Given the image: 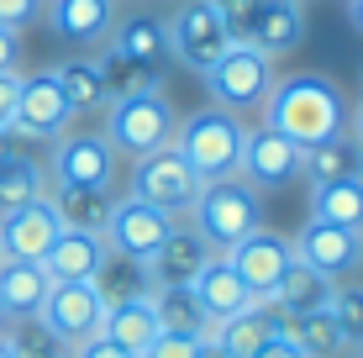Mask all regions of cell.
Returning <instances> with one entry per match:
<instances>
[{
  "mask_svg": "<svg viewBox=\"0 0 363 358\" xmlns=\"http://www.w3.org/2000/svg\"><path fill=\"white\" fill-rule=\"evenodd\" d=\"M247 358H306V353H300V348H295V342H290V337H284V332H274V337L264 342V348H253V353H247Z\"/></svg>",
  "mask_w": 363,
  "mask_h": 358,
  "instance_id": "40",
  "label": "cell"
},
{
  "mask_svg": "<svg viewBox=\"0 0 363 358\" xmlns=\"http://www.w3.org/2000/svg\"><path fill=\"white\" fill-rule=\"evenodd\" d=\"M6 158H16V132L0 127V164H6Z\"/></svg>",
  "mask_w": 363,
  "mask_h": 358,
  "instance_id": "42",
  "label": "cell"
},
{
  "mask_svg": "<svg viewBox=\"0 0 363 358\" xmlns=\"http://www.w3.org/2000/svg\"><path fill=\"white\" fill-rule=\"evenodd\" d=\"M16 95H21V74L0 69V127H11V116H16Z\"/></svg>",
  "mask_w": 363,
  "mask_h": 358,
  "instance_id": "38",
  "label": "cell"
},
{
  "mask_svg": "<svg viewBox=\"0 0 363 358\" xmlns=\"http://www.w3.org/2000/svg\"><path fill=\"white\" fill-rule=\"evenodd\" d=\"M300 174L311 179V190L316 184H332V179H347V174H363V147L347 142L342 132L316 147H300Z\"/></svg>",
  "mask_w": 363,
  "mask_h": 358,
  "instance_id": "26",
  "label": "cell"
},
{
  "mask_svg": "<svg viewBox=\"0 0 363 358\" xmlns=\"http://www.w3.org/2000/svg\"><path fill=\"white\" fill-rule=\"evenodd\" d=\"M74 121V106L64 101L53 74H32L21 79V95H16V116H11V132L16 138H32V142H53L64 138Z\"/></svg>",
  "mask_w": 363,
  "mask_h": 358,
  "instance_id": "11",
  "label": "cell"
},
{
  "mask_svg": "<svg viewBox=\"0 0 363 358\" xmlns=\"http://www.w3.org/2000/svg\"><path fill=\"white\" fill-rule=\"evenodd\" d=\"M200 184H206V179L184 164V153L174 142L132 164V195H137V201H147V206H158V211H169V216L190 211L195 195H200Z\"/></svg>",
  "mask_w": 363,
  "mask_h": 358,
  "instance_id": "6",
  "label": "cell"
},
{
  "mask_svg": "<svg viewBox=\"0 0 363 358\" xmlns=\"http://www.w3.org/2000/svg\"><path fill=\"white\" fill-rule=\"evenodd\" d=\"M206 90L216 95L221 111H264L269 90H274V58L258 53V47L247 43H232L227 53L216 58V64L206 69Z\"/></svg>",
  "mask_w": 363,
  "mask_h": 358,
  "instance_id": "5",
  "label": "cell"
},
{
  "mask_svg": "<svg viewBox=\"0 0 363 358\" xmlns=\"http://www.w3.org/2000/svg\"><path fill=\"white\" fill-rule=\"evenodd\" d=\"M274 332H284V322L274 316V306H269V301H253L247 311H237V316H227V322H216V332H211V348H221L227 358H247L253 348H264Z\"/></svg>",
  "mask_w": 363,
  "mask_h": 358,
  "instance_id": "23",
  "label": "cell"
},
{
  "mask_svg": "<svg viewBox=\"0 0 363 358\" xmlns=\"http://www.w3.org/2000/svg\"><path fill=\"white\" fill-rule=\"evenodd\" d=\"M64 232V221H58L53 201H32L21 206V211H6L0 216V253L6 258H21V264H43V253L53 248V237Z\"/></svg>",
  "mask_w": 363,
  "mask_h": 358,
  "instance_id": "15",
  "label": "cell"
},
{
  "mask_svg": "<svg viewBox=\"0 0 363 358\" xmlns=\"http://www.w3.org/2000/svg\"><path fill=\"white\" fill-rule=\"evenodd\" d=\"M169 227H174L169 211L137 201V195H121V201H111V216H106V227H100V237H106L111 258L147 264V258L158 253V242L169 237Z\"/></svg>",
  "mask_w": 363,
  "mask_h": 358,
  "instance_id": "7",
  "label": "cell"
},
{
  "mask_svg": "<svg viewBox=\"0 0 363 358\" xmlns=\"http://www.w3.org/2000/svg\"><path fill=\"white\" fill-rule=\"evenodd\" d=\"M100 79H106V95L121 101V95H164V69H143V64H127L121 53H100Z\"/></svg>",
  "mask_w": 363,
  "mask_h": 358,
  "instance_id": "32",
  "label": "cell"
},
{
  "mask_svg": "<svg viewBox=\"0 0 363 358\" xmlns=\"http://www.w3.org/2000/svg\"><path fill=\"white\" fill-rule=\"evenodd\" d=\"M347 111L332 79L321 74H295V79H274L269 101H264V127H274L279 138H290L295 147H316L342 132Z\"/></svg>",
  "mask_w": 363,
  "mask_h": 358,
  "instance_id": "1",
  "label": "cell"
},
{
  "mask_svg": "<svg viewBox=\"0 0 363 358\" xmlns=\"http://www.w3.org/2000/svg\"><path fill=\"white\" fill-rule=\"evenodd\" d=\"M353 142L363 147V101H358V111H353Z\"/></svg>",
  "mask_w": 363,
  "mask_h": 358,
  "instance_id": "44",
  "label": "cell"
},
{
  "mask_svg": "<svg viewBox=\"0 0 363 358\" xmlns=\"http://www.w3.org/2000/svg\"><path fill=\"white\" fill-rule=\"evenodd\" d=\"M332 285H337V279H327L321 269H311V264H300V258H295V264L279 274V285L269 290V306H274L279 322H295V316L327 306L332 301Z\"/></svg>",
  "mask_w": 363,
  "mask_h": 358,
  "instance_id": "21",
  "label": "cell"
},
{
  "mask_svg": "<svg viewBox=\"0 0 363 358\" xmlns=\"http://www.w3.org/2000/svg\"><path fill=\"white\" fill-rule=\"evenodd\" d=\"M311 221H332V227L363 232V174L316 184L311 190Z\"/></svg>",
  "mask_w": 363,
  "mask_h": 358,
  "instance_id": "25",
  "label": "cell"
},
{
  "mask_svg": "<svg viewBox=\"0 0 363 358\" xmlns=\"http://www.w3.org/2000/svg\"><path fill=\"white\" fill-rule=\"evenodd\" d=\"M0 264H6V253H0Z\"/></svg>",
  "mask_w": 363,
  "mask_h": 358,
  "instance_id": "49",
  "label": "cell"
},
{
  "mask_svg": "<svg viewBox=\"0 0 363 358\" xmlns=\"http://www.w3.org/2000/svg\"><path fill=\"white\" fill-rule=\"evenodd\" d=\"M6 327H11V311H6V301H0V337H6Z\"/></svg>",
  "mask_w": 363,
  "mask_h": 358,
  "instance_id": "45",
  "label": "cell"
},
{
  "mask_svg": "<svg viewBox=\"0 0 363 358\" xmlns=\"http://www.w3.org/2000/svg\"><path fill=\"white\" fill-rule=\"evenodd\" d=\"M211 342H200V337H179V332H158L153 342H147L137 358H206Z\"/></svg>",
  "mask_w": 363,
  "mask_h": 358,
  "instance_id": "36",
  "label": "cell"
},
{
  "mask_svg": "<svg viewBox=\"0 0 363 358\" xmlns=\"http://www.w3.org/2000/svg\"><path fill=\"white\" fill-rule=\"evenodd\" d=\"M327 311H332V322L342 327L347 353H358L363 348V285H332Z\"/></svg>",
  "mask_w": 363,
  "mask_h": 358,
  "instance_id": "35",
  "label": "cell"
},
{
  "mask_svg": "<svg viewBox=\"0 0 363 358\" xmlns=\"http://www.w3.org/2000/svg\"><path fill=\"white\" fill-rule=\"evenodd\" d=\"M69 358H132V353L116 348V342H106V337H90V342H79V348H69Z\"/></svg>",
  "mask_w": 363,
  "mask_h": 358,
  "instance_id": "39",
  "label": "cell"
},
{
  "mask_svg": "<svg viewBox=\"0 0 363 358\" xmlns=\"http://www.w3.org/2000/svg\"><path fill=\"white\" fill-rule=\"evenodd\" d=\"M227 264L237 269V279H242L247 290L258 295V301H269V290L279 285V274L295 264V248H290V237H279V232H269V227H253L242 242H232L227 253Z\"/></svg>",
  "mask_w": 363,
  "mask_h": 358,
  "instance_id": "12",
  "label": "cell"
},
{
  "mask_svg": "<svg viewBox=\"0 0 363 358\" xmlns=\"http://www.w3.org/2000/svg\"><path fill=\"white\" fill-rule=\"evenodd\" d=\"M195 232L211 242V253H227L232 242H242L253 227H264V211H258V190L242 179H211L200 184L195 206H190Z\"/></svg>",
  "mask_w": 363,
  "mask_h": 358,
  "instance_id": "3",
  "label": "cell"
},
{
  "mask_svg": "<svg viewBox=\"0 0 363 358\" xmlns=\"http://www.w3.org/2000/svg\"><path fill=\"white\" fill-rule=\"evenodd\" d=\"M0 301H6L11 316H37L48 301V274L43 264H21V258H6L0 264Z\"/></svg>",
  "mask_w": 363,
  "mask_h": 358,
  "instance_id": "29",
  "label": "cell"
},
{
  "mask_svg": "<svg viewBox=\"0 0 363 358\" xmlns=\"http://www.w3.org/2000/svg\"><path fill=\"white\" fill-rule=\"evenodd\" d=\"M164 27H169V58H179L184 69H200V74L232 47V32L221 21L216 0H190V6L174 11V21H164Z\"/></svg>",
  "mask_w": 363,
  "mask_h": 358,
  "instance_id": "8",
  "label": "cell"
},
{
  "mask_svg": "<svg viewBox=\"0 0 363 358\" xmlns=\"http://www.w3.org/2000/svg\"><path fill=\"white\" fill-rule=\"evenodd\" d=\"M116 147L106 132H64L53 138V184H84V190H116Z\"/></svg>",
  "mask_w": 363,
  "mask_h": 358,
  "instance_id": "9",
  "label": "cell"
},
{
  "mask_svg": "<svg viewBox=\"0 0 363 358\" xmlns=\"http://www.w3.org/2000/svg\"><path fill=\"white\" fill-rule=\"evenodd\" d=\"M48 322L64 348H79V342L100 337V316H106V295H100L95 279H79V285H48V301L37 311Z\"/></svg>",
  "mask_w": 363,
  "mask_h": 358,
  "instance_id": "10",
  "label": "cell"
},
{
  "mask_svg": "<svg viewBox=\"0 0 363 358\" xmlns=\"http://www.w3.org/2000/svg\"><path fill=\"white\" fill-rule=\"evenodd\" d=\"M43 11H48V0H0V27L21 32V27H32Z\"/></svg>",
  "mask_w": 363,
  "mask_h": 358,
  "instance_id": "37",
  "label": "cell"
},
{
  "mask_svg": "<svg viewBox=\"0 0 363 358\" xmlns=\"http://www.w3.org/2000/svg\"><path fill=\"white\" fill-rule=\"evenodd\" d=\"M53 190V179H48V169L37 164V158H6L0 164V216L6 211H21V206L43 201V195Z\"/></svg>",
  "mask_w": 363,
  "mask_h": 358,
  "instance_id": "30",
  "label": "cell"
},
{
  "mask_svg": "<svg viewBox=\"0 0 363 358\" xmlns=\"http://www.w3.org/2000/svg\"><path fill=\"white\" fill-rule=\"evenodd\" d=\"M53 79H58V90H64V101H69L74 111H95V106H106V101H111L95 58H69V64H58V69H53Z\"/></svg>",
  "mask_w": 363,
  "mask_h": 358,
  "instance_id": "33",
  "label": "cell"
},
{
  "mask_svg": "<svg viewBox=\"0 0 363 358\" xmlns=\"http://www.w3.org/2000/svg\"><path fill=\"white\" fill-rule=\"evenodd\" d=\"M174 106L164 95H121V101H106V142L116 147V158H147L158 147L174 142Z\"/></svg>",
  "mask_w": 363,
  "mask_h": 358,
  "instance_id": "4",
  "label": "cell"
},
{
  "mask_svg": "<svg viewBox=\"0 0 363 358\" xmlns=\"http://www.w3.org/2000/svg\"><path fill=\"white\" fill-rule=\"evenodd\" d=\"M16 53H21L16 32H11V27H0V69H16Z\"/></svg>",
  "mask_w": 363,
  "mask_h": 358,
  "instance_id": "41",
  "label": "cell"
},
{
  "mask_svg": "<svg viewBox=\"0 0 363 358\" xmlns=\"http://www.w3.org/2000/svg\"><path fill=\"white\" fill-rule=\"evenodd\" d=\"M206 358H227V353H221V348H206Z\"/></svg>",
  "mask_w": 363,
  "mask_h": 358,
  "instance_id": "47",
  "label": "cell"
},
{
  "mask_svg": "<svg viewBox=\"0 0 363 358\" xmlns=\"http://www.w3.org/2000/svg\"><path fill=\"white\" fill-rule=\"evenodd\" d=\"M111 264V248L100 232H74L64 227L53 237V248L43 253V274L48 285H79V279H100V269Z\"/></svg>",
  "mask_w": 363,
  "mask_h": 358,
  "instance_id": "16",
  "label": "cell"
},
{
  "mask_svg": "<svg viewBox=\"0 0 363 358\" xmlns=\"http://www.w3.org/2000/svg\"><path fill=\"white\" fill-rule=\"evenodd\" d=\"M158 332H164V327H158V311H153V290L106 301V316H100V337H106V342H116V348H127L137 358Z\"/></svg>",
  "mask_w": 363,
  "mask_h": 358,
  "instance_id": "18",
  "label": "cell"
},
{
  "mask_svg": "<svg viewBox=\"0 0 363 358\" xmlns=\"http://www.w3.org/2000/svg\"><path fill=\"white\" fill-rule=\"evenodd\" d=\"M284 337H290L306 358H342V353H347L342 327L332 322L327 306H316V311H306V316H295V322H284Z\"/></svg>",
  "mask_w": 363,
  "mask_h": 358,
  "instance_id": "31",
  "label": "cell"
},
{
  "mask_svg": "<svg viewBox=\"0 0 363 358\" xmlns=\"http://www.w3.org/2000/svg\"><path fill=\"white\" fill-rule=\"evenodd\" d=\"M190 295L200 301V311L211 316V327H216V322H227V316H237V311H247V306L258 301V295L247 290L242 279H237V269H232L221 253L211 258V264L200 269L195 279H190Z\"/></svg>",
  "mask_w": 363,
  "mask_h": 358,
  "instance_id": "20",
  "label": "cell"
},
{
  "mask_svg": "<svg viewBox=\"0 0 363 358\" xmlns=\"http://www.w3.org/2000/svg\"><path fill=\"white\" fill-rule=\"evenodd\" d=\"M0 358H16V353H11V348H6V337H0Z\"/></svg>",
  "mask_w": 363,
  "mask_h": 358,
  "instance_id": "46",
  "label": "cell"
},
{
  "mask_svg": "<svg viewBox=\"0 0 363 358\" xmlns=\"http://www.w3.org/2000/svg\"><path fill=\"white\" fill-rule=\"evenodd\" d=\"M111 53H121L127 64H143V69H164L169 64V27L158 16H127L116 21L106 37Z\"/></svg>",
  "mask_w": 363,
  "mask_h": 358,
  "instance_id": "24",
  "label": "cell"
},
{
  "mask_svg": "<svg viewBox=\"0 0 363 358\" xmlns=\"http://www.w3.org/2000/svg\"><path fill=\"white\" fill-rule=\"evenodd\" d=\"M48 21L74 47H106V37L121 16H116V0H48Z\"/></svg>",
  "mask_w": 363,
  "mask_h": 358,
  "instance_id": "17",
  "label": "cell"
},
{
  "mask_svg": "<svg viewBox=\"0 0 363 358\" xmlns=\"http://www.w3.org/2000/svg\"><path fill=\"white\" fill-rule=\"evenodd\" d=\"M211 258L216 253H211V242L200 237L195 227H169V237L147 258V279H153V285H190Z\"/></svg>",
  "mask_w": 363,
  "mask_h": 358,
  "instance_id": "19",
  "label": "cell"
},
{
  "mask_svg": "<svg viewBox=\"0 0 363 358\" xmlns=\"http://www.w3.org/2000/svg\"><path fill=\"white\" fill-rule=\"evenodd\" d=\"M300 174V147L290 138H279L274 127H258L242 138V169H237V179L253 184V190H279V184H290Z\"/></svg>",
  "mask_w": 363,
  "mask_h": 358,
  "instance_id": "14",
  "label": "cell"
},
{
  "mask_svg": "<svg viewBox=\"0 0 363 358\" xmlns=\"http://www.w3.org/2000/svg\"><path fill=\"white\" fill-rule=\"evenodd\" d=\"M353 358H363V348H358V353H353Z\"/></svg>",
  "mask_w": 363,
  "mask_h": 358,
  "instance_id": "48",
  "label": "cell"
},
{
  "mask_svg": "<svg viewBox=\"0 0 363 358\" xmlns=\"http://www.w3.org/2000/svg\"><path fill=\"white\" fill-rule=\"evenodd\" d=\"M6 348L16 353V358H69V348L53 337V332H48L43 316H11Z\"/></svg>",
  "mask_w": 363,
  "mask_h": 358,
  "instance_id": "34",
  "label": "cell"
},
{
  "mask_svg": "<svg viewBox=\"0 0 363 358\" xmlns=\"http://www.w3.org/2000/svg\"><path fill=\"white\" fill-rule=\"evenodd\" d=\"M242 138H247V127L221 106H206V111H195V116H184L174 127V147L184 153V164L206 184L211 179H237V169H242Z\"/></svg>",
  "mask_w": 363,
  "mask_h": 358,
  "instance_id": "2",
  "label": "cell"
},
{
  "mask_svg": "<svg viewBox=\"0 0 363 358\" xmlns=\"http://www.w3.org/2000/svg\"><path fill=\"white\" fill-rule=\"evenodd\" d=\"M300 37H306V11H300V0H264L242 43L258 47V53H269V58H279V53H290V47H300Z\"/></svg>",
  "mask_w": 363,
  "mask_h": 358,
  "instance_id": "22",
  "label": "cell"
},
{
  "mask_svg": "<svg viewBox=\"0 0 363 358\" xmlns=\"http://www.w3.org/2000/svg\"><path fill=\"white\" fill-rule=\"evenodd\" d=\"M290 248L300 264L321 269L327 279H342L363 264V232H347V227H332V221H306L300 237H290Z\"/></svg>",
  "mask_w": 363,
  "mask_h": 358,
  "instance_id": "13",
  "label": "cell"
},
{
  "mask_svg": "<svg viewBox=\"0 0 363 358\" xmlns=\"http://www.w3.org/2000/svg\"><path fill=\"white\" fill-rule=\"evenodd\" d=\"M153 311H158V327L164 332H179V337H200L211 342V316L200 311V301L190 295V285H153Z\"/></svg>",
  "mask_w": 363,
  "mask_h": 358,
  "instance_id": "27",
  "label": "cell"
},
{
  "mask_svg": "<svg viewBox=\"0 0 363 358\" xmlns=\"http://www.w3.org/2000/svg\"><path fill=\"white\" fill-rule=\"evenodd\" d=\"M347 21H353V27L363 32V0H347Z\"/></svg>",
  "mask_w": 363,
  "mask_h": 358,
  "instance_id": "43",
  "label": "cell"
},
{
  "mask_svg": "<svg viewBox=\"0 0 363 358\" xmlns=\"http://www.w3.org/2000/svg\"><path fill=\"white\" fill-rule=\"evenodd\" d=\"M48 201H53V211L64 227L74 232H100L111 216V190H84V184H53L48 190Z\"/></svg>",
  "mask_w": 363,
  "mask_h": 358,
  "instance_id": "28",
  "label": "cell"
}]
</instances>
